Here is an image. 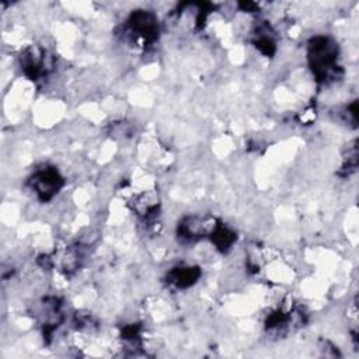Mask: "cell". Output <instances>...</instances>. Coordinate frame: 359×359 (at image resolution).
Listing matches in <instances>:
<instances>
[{"instance_id": "cell-1", "label": "cell", "mask_w": 359, "mask_h": 359, "mask_svg": "<svg viewBox=\"0 0 359 359\" xmlns=\"http://www.w3.org/2000/svg\"><path fill=\"white\" fill-rule=\"evenodd\" d=\"M337 45L327 36H316L309 43V60L318 80L327 83L338 77Z\"/></svg>"}, {"instance_id": "cell-2", "label": "cell", "mask_w": 359, "mask_h": 359, "mask_svg": "<svg viewBox=\"0 0 359 359\" xmlns=\"http://www.w3.org/2000/svg\"><path fill=\"white\" fill-rule=\"evenodd\" d=\"M31 188L41 201L50 199L63 184V178L53 167H46L35 171L29 180Z\"/></svg>"}, {"instance_id": "cell-3", "label": "cell", "mask_w": 359, "mask_h": 359, "mask_svg": "<svg viewBox=\"0 0 359 359\" xmlns=\"http://www.w3.org/2000/svg\"><path fill=\"white\" fill-rule=\"evenodd\" d=\"M199 275H201V271L195 266H181V268L172 269L168 278H170V282L177 287H188L198 280Z\"/></svg>"}]
</instances>
